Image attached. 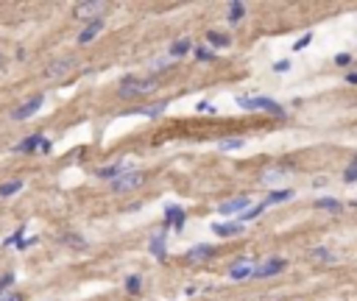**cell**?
Here are the masks:
<instances>
[{"label":"cell","mask_w":357,"mask_h":301,"mask_svg":"<svg viewBox=\"0 0 357 301\" xmlns=\"http://www.w3.org/2000/svg\"><path fill=\"white\" fill-rule=\"evenodd\" d=\"M157 87H159L157 79H123L117 95H120V98H139V95L154 92Z\"/></svg>","instance_id":"cell-1"},{"label":"cell","mask_w":357,"mask_h":301,"mask_svg":"<svg viewBox=\"0 0 357 301\" xmlns=\"http://www.w3.org/2000/svg\"><path fill=\"white\" fill-rule=\"evenodd\" d=\"M237 106L251 109V112H268V115L284 117V109L279 106L276 101H271V98H246V95H240L237 98Z\"/></svg>","instance_id":"cell-2"},{"label":"cell","mask_w":357,"mask_h":301,"mask_svg":"<svg viewBox=\"0 0 357 301\" xmlns=\"http://www.w3.org/2000/svg\"><path fill=\"white\" fill-rule=\"evenodd\" d=\"M142 184H146V173L142 170H126V173H120L112 181V190L115 193H131V190H137Z\"/></svg>","instance_id":"cell-3"},{"label":"cell","mask_w":357,"mask_h":301,"mask_svg":"<svg viewBox=\"0 0 357 301\" xmlns=\"http://www.w3.org/2000/svg\"><path fill=\"white\" fill-rule=\"evenodd\" d=\"M103 12H109V3H106V0H84V3H79V6L73 9L76 20H87V23H90V20L95 23Z\"/></svg>","instance_id":"cell-4"},{"label":"cell","mask_w":357,"mask_h":301,"mask_svg":"<svg viewBox=\"0 0 357 301\" xmlns=\"http://www.w3.org/2000/svg\"><path fill=\"white\" fill-rule=\"evenodd\" d=\"M76 70V59H56V61H50L48 67H45V79L48 81H61V79H67L70 72Z\"/></svg>","instance_id":"cell-5"},{"label":"cell","mask_w":357,"mask_h":301,"mask_svg":"<svg viewBox=\"0 0 357 301\" xmlns=\"http://www.w3.org/2000/svg\"><path fill=\"white\" fill-rule=\"evenodd\" d=\"M284 262L282 257H271V259H265L262 265H254V279H268V276H276V273H282L284 271Z\"/></svg>","instance_id":"cell-6"},{"label":"cell","mask_w":357,"mask_h":301,"mask_svg":"<svg viewBox=\"0 0 357 301\" xmlns=\"http://www.w3.org/2000/svg\"><path fill=\"white\" fill-rule=\"evenodd\" d=\"M246 209H251V198H246V195H237V198H232V201L218 206L221 215H243Z\"/></svg>","instance_id":"cell-7"},{"label":"cell","mask_w":357,"mask_h":301,"mask_svg":"<svg viewBox=\"0 0 357 301\" xmlns=\"http://www.w3.org/2000/svg\"><path fill=\"white\" fill-rule=\"evenodd\" d=\"M17 150H23V154H31V150H37V154H48V150H50V142L42 137V134H34V137L23 139V142L17 145Z\"/></svg>","instance_id":"cell-8"},{"label":"cell","mask_w":357,"mask_h":301,"mask_svg":"<svg viewBox=\"0 0 357 301\" xmlns=\"http://www.w3.org/2000/svg\"><path fill=\"white\" fill-rule=\"evenodd\" d=\"M42 103H45L42 95H34L28 103H23L20 109H14V115H12V117H14V120H28V117H34V115L39 112V106H42Z\"/></svg>","instance_id":"cell-9"},{"label":"cell","mask_w":357,"mask_h":301,"mask_svg":"<svg viewBox=\"0 0 357 301\" xmlns=\"http://www.w3.org/2000/svg\"><path fill=\"white\" fill-rule=\"evenodd\" d=\"M229 276L235 279V282H240V279H248V276H254V262H251V259H237L235 265L229 268Z\"/></svg>","instance_id":"cell-10"},{"label":"cell","mask_w":357,"mask_h":301,"mask_svg":"<svg viewBox=\"0 0 357 301\" xmlns=\"http://www.w3.org/2000/svg\"><path fill=\"white\" fill-rule=\"evenodd\" d=\"M184 209L182 206H176V204H170L168 209H165V223H168V226H173L176 232H182L184 229Z\"/></svg>","instance_id":"cell-11"},{"label":"cell","mask_w":357,"mask_h":301,"mask_svg":"<svg viewBox=\"0 0 357 301\" xmlns=\"http://www.w3.org/2000/svg\"><path fill=\"white\" fill-rule=\"evenodd\" d=\"M243 223H212V232L218 237H235V235H243Z\"/></svg>","instance_id":"cell-12"},{"label":"cell","mask_w":357,"mask_h":301,"mask_svg":"<svg viewBox=\"0 0 357 301\" xmlns=\"http://www.w3.org/2000/svg\"><path fill=\"white\" fill-rule=\"evenodd\" d=\"M101 31H103V20H95V23H90V25H87V28L79 34V45H90L92 39L101 34Z\"/></svg>","instance_id":"cell-13"},{"label":"cell","mask_w":357,"mask_h":301,"mask_svg":"<svg viewBox=\"0 0 357 301\" xmlns=\"http://www.w3.org/2000/svg\"><path fill=\"white\" fill-rule=\"evenodd\" d=\"M126 170H134V168H128L126 162H120V165H109V168H101L98 170V179H109V181H115L120 173H126Z\"/></svg>","instance_id":"cell-14"},{"label":"cell","mask_w":357,"mask_h":301,"mask_svg":"<svg viewBox=\"0 0 357 301\" xmlns=\"http://www.w3.org/2000/svg\"><path fill=\"white\" fill-rule=\"evenodd\" d=\"M212 246H195V248H190L187 251V262H201V259H209L212 257Z\"/></svg>","instance_id":"cell-15"},{"label":"cell","mask_w":357,"mask_h":301,"mask_svg":"<svg viewBox=\"0 0 357 301\" xmlns=\"http://www.w3.org/2000/svg\"><path fill=\"white\" fill-rule=\"evenodd\" d=\"M148 251H151L157 259H165V257H168V248H165V237H162V235H159V237H151V243H148Z\"/></svg>","instance_id":"cell-16"},{"label":"cell","mask_w":357,"mask_h":301,"mask_svg":"<svg viewBox=\"0 0 357 301\" xmlns=\"http://www.w3.org/2000/svg\"><path fill=\"white\" fill-rule=\"evenodd\" d=\"M293 198V190H276V193H271L265 198V206H273V204H284V201Z\"/></svg>","instance_id":"cell-17"},{"label":"cell","mask_w":357,"mask_h":301,"mask_svg":"<svg viewBox=\"0 0 357 301\" xmlns=\"http://www.w3.org/2000/svg\"><path fill=\"white\" fill-rule=\"evenodd\" d=\"M165 109H168V103H157V106H137V112L146 117H159Z\"/></svg>","instance_id":"cell-18"},{"label":"cell","mask_w":357,"mask_h":301,"mask_svg":"<svg viewBox=\"0 0 357 301\" xmlns=\"http://www.w3.org/2000/svg\"><path fill=\"white\" fill-rule=\"evenodd\" d=\"M206 39H209L212 48H226V45H229V36L218 34V31H209V34H206Z\"/></svg>","instance_id":"cell-19"},{"label":"cell","mask_w":357,"mask_h":301,"mask_svg":"<svg viewBox=\"0 0 357 301\" xmlns=\"http://www.w3.org/2000/svg\"><path fill=\"white\" fill-rule=\"evenodd\" d=\"M315 206H318V209H329V212H340V209H343V204L335 201V198H318V201H315Z\"/></svg>","instance_id":"cell-20"},{"label":"cell","mask_w":357,"mask_h":301,"mask_svg":"<svg viewBox=\"0 0 357 301\" xmlns=\"http://www.w3.org/2000/svg\"><path fill=\"white\" fill-rule=\"evenodd\" d=\"M243 14H246V6L235 0V3L229 6V23H232V25H235V23H240V20H243Z\"/></svg>","instance_id":"cell-21"},{"label":"cell","mask_w":357,"mask_h":301,"mask_svg":"<svg viewBox=\"0 0 357 301\" xmlns=\"http://www.w3.org/2000/svg\"><path fill=\"white\" fill-rule=\"evenodd\" d=\"M23 190V181H6V184H0V198H6V195H14Z\"/></svg>","instance_id":"cell-22"},{"label":"cell","mask_w":357,"mask_h":301,"mask_svg":"<svg viewBox=\"0 0 357 301\" xmlns=\"http://www.w3.org/2000/svg\"><path fill=\"white\" fill-rule=\"evenodd\" d=\"M262 209H265V204H257V206H251V209H246V212L240 215V223L246 226V220H254L257 215H262Z\"/></svg>","instance_id":"cell-23"},{"label":"cell","mask_w":357,"mask_h":301,"mask_svg":"<svg viewBox=\"0 0 357 301\" xmlns=\"http://www.w3.org/2000/svg\"><path fill=\"white\" fill-rule=\"evenodd\" d=\"M310 257L313 259H321V262H332V251H329V248H313V251H310Z\"/></svg>","instance_id":"cell-24"},{"label":"cell","mask_w":357,"mask_h":301,"mask_svg":"<svg viewBox=\"0 0 357 301\" xmlns=\"http://www.w3.org/2000/svg\"><path fill=\"white\" fill-rule=\"evenodd\" d=\"M190 48H193V42H190V39H179V42L170 48V53H173V56H184Z\"/></svg>","instance_id":"cell-25"},{"label":"cell","mask_w":357,"mask_h":301,"mask_svg":"<svg viewBox=\"0 0 357 301\" xmlns=\"http://www.w3.org/2000/svg\"><path fill=\"white\" fill-rule=\"evenodd\" d=\"M343 181H346V184H351V181H357V157L351 159V165H349V168L343 170Z\"/></svg>","instance_id":"cell-26"},{"label":"cell","mask_w":357,"mask_h":301,"mask_svg":"<svg viewBox=\"0 0 357 301\" xmlns=\"http://www.w3.org/2000/svg\"><path fill=\"white\" fill-rule=\"evenodd\" d=\"M218 148L221 150H237V148H243V139H221V142H218Z\"/></svg>","instance_id":"cell-27"},{"label":"cell","mask_w":357,"mask_h":301,"mask_svg":"<svg viewBox=\"0 0 357 301\" xmlns=\"http://www.w3.org/2000/svg\"><path fill=\"white\" fill-rule=\"evenodd\" d=\"M64 246H73V248H79V251H84V248H87V243L81 240L79 235H67V237H64Z\"/></svg>","instance_id":"cell-28"},{"label":"cell","mask_w":357,"mask_h":301,"mask_svg":"<svg viewBox=\"0 0 357 301\" xmlns=\"http://www.w3.org/2000/svg\"><path fill=\"white\" fill-rule=\"evenodd\" d=\"M139 284H142V279H139V276H128L126 279V290H128V293H139V290H142Z\"/></svg>","instance_id":"cell-29"},{"label":"cell","mask_w":357,"mask_h":301,"mask_svg":"<svg viewBox=\"0 0 357 301\" xmlns=\"http://www.w3.org/2000/svg\"><path fill=\"white\" fill-rule=\"evenodd\" d=\"M195 59H198V61H212V59H215V53L206 50V48H195Z\"/></svg>","instance_id":"cell-30"},{"label":"cell","mask_w":357,"mask_h":301,"mask_svg":"<svg viewBox=\"0 0 357 301\" xmlns=\"http://www.w3.org/2000/svg\"><path fill=\"white\" fill-rule=\"evenodd\" d=\"M310 42H313V34H304L302 36V39H299V42L296 45H293V50H304V48H307V45Z\"/></svg>","instance_id":"cell-31"},{"label":"cell","mask_w":357,"mask_h":301,"mask_svg":"<svg viewBox=\"0 0 357 301\" xmlns=\"http://www.w3.org/2000/svg\"><path fill=\"white\" fill-rule=\"evenodd\" d=\"M282 176H284V170H268V173L262 176V181L268 184V181H276V179H282Z\"/></svg>","instance_id":"cell-32"},{"label":"cell","mask_w":357,"mask_h":301,"mask_svg":"<svg viewBox=\"0 0 357 301\" xmlns=\"http://www.w3.org/2000/svg\"><path fill=\"white\" fill-rule=\"evenodd\" d=\"M335 64L349 67V64H351V56H349V53H338V56H335Z\"/></svg>","instance_id":"cell-33"},{"label":"cell","mask_w":357,"mask_h":301,"mask_svg":"<svg viewBox=\"0 0 357 301\" xmlns=\"http://www.w3.org/2000/svg\"><path fill=\"white\" fill-rule=\"evenodd\" d=\"M0 301H20V295L12 293V290H3V293H0Z\"/></svg>","instance_id":"cell-34"},{"label":"cell","mask_w":357,"mask_h":301,"mask_svg":"<svg viewBox=\"0 0 357 301\" xmlns=\"http://www.w3.org/2000/svg\"><path fill=\"white\" fill-rule=\"evenodd\" d=\"M273 70H276V72H288V70H291V61H276V64H273Z\"/></svg>","instance_id":"cell-35"},{"label":"cell","mask_w":357,"mask_h":301,"mask_svg":"<svg viewBox=\"0 0 357 301\" xmlns=\"http://www.w3.org/2000/svg\"><path fill=\"white\" fill-rule=\"evenodd\" d=\"M198 112H206V115H212V112H215V106H212V103H198Z\"/></svg>","instance_id":"cell-36"},{"label":"cell","mask_w":357,"mask_h":301,"mask_svg":"<svg viewBox=\"0 0 357 301\" xmlns=\"http://www.w3.org/2000/svg\"><path fill=\"white\" fill-rule=\"evenodd\" d=\"M349 84H357V72H351V76H349Z\"/></svg>","instance_id":"cell-37"},{"label":"cell","mask_w":357,"mask_h":301,"mask_svg":"<svg viewBox=\"0 0 357 301\" xmlns=\"http://www.w3.org/2000/svg\"><path fill=\"white\" fill-rule=\"evenodd\" d=\"M0 67H3V53H0Z\"/></svg>","instance_id":"cell-38"}]
</instances>
